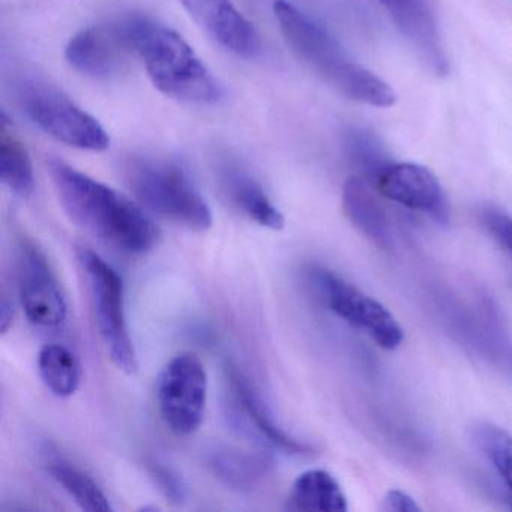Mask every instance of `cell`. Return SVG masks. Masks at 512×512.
<instances>
[{
  "label": "cell",
  "mask_w": 512,
  "mask_h": 512,
  "mask_svg": "<svg viewBox=\"0 0 512 512\" xmlns=\"http://www.w3.org/2000/svg\"><path fill=\"white\" fill-rule=\"evenodd\" d=\"M49 470L53 478L83 511H113L112 503L100 485L76 464L62 457H52L49 461Z\"/></svg>",
  "instance_id": "cell-22"
},
{
  "label": "cell",
  "mask_w": 512,
  "mask_h": 512,
  "mask_svg": "<svg viewBox=\"0 0 512 512\" xmlns=\"http://www.w3.org/2000/svg\"><path fill=\"white\" fill-rule=\"evenodd\" d=\"M287 508L292 511L346 512L349 503L334 475L323 469H311L293 482Z\"/></svg>",
  "instance_id": "cell-18"
},
{
  "label": "cell",
  "mask_w": 512,
  "mask_h": 512,
  "mask_svg": "<svg viewBox=\"0 0 512 512\" xmlns=\"http://www.w3.org/2000/svg\"><path fill=\"white\" fill-rule=\"evenodd\" d=\"M382 199L373 181L364 176H352L344 184L343 211L347 220L377 247L394 250V227Z\"/></svg>",
  "instance_id": "cell-15"
},
{
  "label": "cell",
  "mask_w": 512,
  "mask_h": 512,
  "mask_svg": "<svg viewBox=\"0 0 512 512\" xmlns=\"http://www.w3.org/2000/svg\"><path fill=\"white\" fill-rule=\"evenodd\" d=\"M148 472L167 500L175 503V505H181L185 502L187 487H185L184 479L172 467L166 466V464L157 460H149Z\"/></svg>",
  "instance_id": "cell-25"
},
{
  "label": "cell",
  "mask_w": 512,
  "mask_h": 512,
  "mask_svg": "<svg viewBox=\"0 0 512 512\" xmlns=\"http://www.w3.org/2000/svg\"><path fill=\"white\" fill-rule=\"evenodd\" d=\"M0 179L17 197L28 199L34 193L35 178L31 157L25 145L8 130L5 115L0 134Z\"/></svg>",
  "instance_id": "cell-21"
},
{
  "label": "cell",
  "mask_w": 512,
  "mask_h": 512,
  "mask_svg": "<svg viewBox=\"0 0 512 512\" xmlns=\"http://www.w3.org/2000/svg\"><path fill=\"white\" fill-rule=\"evenodd\" d=\"M79 263L88 283L95 322L109 358L118 370L136 374V349L125 316V290L121 275L103 257L88 248L79 251Z\"/></svg>",
  "instance_id": "cell-6"
},
{
  "label": "cell",
  "mask_w": 512,
  "mask_h": 512,
  "mask_svg": "<svg viewBox=\"0 0 512 512\" xmlns=\"http://www.w3.org/2000/svg\"><path fill=\"white\" fill-rule=\"evenodd\" d=\"M230 382L242 412L269 443L289 454L308 455L313 452V448L308 443L296 439L275 422L268 407L263 404L262 398L257 395L254 388H251L241 371L236 370L235 367H230Z\"/></svg>",
  "instance_id": "cell-17"
},
{
  "label": "cell",
  "mask_w": 512,
  "mask_h": 512,
  "mask_svg": "<svg viewBox=\"0 0 512 512\" xmlns=\"http://www.w3.org/2000/svg\"><path fill=\"white\" fill-rule=\"evenodd\" d=\"M452 337L512 382V341L490 299H452L442 307Z\"/></svg>",
  "instance_id": "cell-8"
},
{
  "label": "cell",
  "mask_w": 512,
  "mask_h": 512,
  "mask_svg": "<svg viewBox=\"0 0 512 512\" xmlns=\"http://www.w3.org/2000/svg\"><path fill=\"white\" fill-rule=\"evenodd\" d=\"M20 302L34 325L55 328L67 319L68 307L43 251L22 241L19 254Z\"/></svg>",
  "instance_id": "cell-11"
},
{
  "label": "cell",
  "mask_w": 512,
  "mask_h": 512,
  "mask_svg": "<svg viewBox=\"0 0 512 512\" xmlns=\"http://www.w3.org/2000/svg\"><path fill=\"white\" fill-rule=\"evenodd\" d=\"M157 401L172 433L190 436L199 430L208 401V373L196 353H179L164 365L158 376Z\"/></svg>",
  "instance_id": "cell-7"
},
{
  "label": "cell",
  "mask_w": 512,
  "mask_h": 512,
  "mask_svg": "<svg viewBox=\"0 0 512 512\" xmlns=\"http://www.w3.org/2000/svg\"><path fill=\"white\" fill-rule=\"evenodd\" d=\"M38 371L46 388L59 398L76 394L82 382L77 356L64 344H46L38 353Z\"/></svg>",
  "instance_id": "cell-20"
},
{
  "label": "cell",
  "mask_w": 512,
  "mask_h": 512,
  "mask_svg": "<svg viewBox=\"0 0 512 512\" xmlns=\"http://www.w3.org/2000/svg\"><path fill=\"white\" fill-rule=\"evenodd\" d=\"M314 283L329 310L341 320L367 334L382 349L401 346L403 328L385 305L326 269L314 271Z\"/></svg>",
  "instance_id": "cell-9"
},
{
  "label": "cell",
  "mask_w": 512,
  "mask_h": 512,
  "mask_svg": "<svg viewBox=\"0 0 512 512\" xmlns=\"http://www.w3.org/2000/svg\"><path fill=\"white\" fill-rule=\"evenodd\" d=\"M134 49L125 19L92 26L74 35L65 49L68 64L94 79H109L122 71Z\"/></svg>",
  "instance_id": "cell-12"
},
{
  "label": "cell",
  "mask_w": 512,
  "mask_h": 512,
  "mask_svg": "<svg viewBox=\"0 0 512 512\" xmlns=\"http://www.w3.org/2000/svg\"><path fill=\"white\" fill-rule=\"evenodd\" d=\"M275 19L290 49L341 95L377 109L397 103L394 89L347 56L334 35L289 0H275Z\"/></svg>",
  "instance_id": "cell-2"
},
{
  "label": "cell",
  "mask_w": 512,
  "mask_h": 512,
  "mask_svg": "<svg viewBox=\"0 0 512 512\" xmlns=\"http://www.w3.org/2000/svg\"><path fill=\"white\" fill-rule=\"evenodd\" d=\"M472 439L512 491V434L490 422H478L473 425Z\"/></svg>",
  "instance_id": "cell-24"
},
{
  "label": "cell",
  "mask_w": 512,
  "mask_h": 512,
  "mask_svg": "<svg viewBox=\"0 0 512 512\" xmlns=\"http://www.w3.org/2000/svg\"><path fill=\"white\" fill-rule=\"evenodd\" d=\"M125 23L134 53L161 94L196 106L223 100L220 83L181 35L148 17H125Z\"/></svg>",
  "instance_id": "cell-3"
},
{
  "label": "cell",
  "mask_w": 512,
  "mask_h": 512,
  "mask_svg": "<svg viewBox=\"0 0 512 512\" xmlns=\"http://www.w3.org/2000/svg\"><path fill=\"white\" fill-rule=\"evenodd\" d=\"M14 307L7 298L2 299L0 304V331L7 334L14 322Z\"/></svg>",
  "instance_id": "cell-28"
},
{
  "label": "cell",
  "mask_w": 512,
  "mask_h": 512,
  "mask_svg": "<svg viewBox=\"0 0 512 512\" xmlns=\"http://www.w3.org/2000/svg\"><path fill=\"white\" fill-rule=\"evenodd\" d=\"M373 184L383 199L391 200L403 208L428 215L437 224L446 226L451 217L448 197L436 176L413 163H389Z\"/></svg>",
  "instance_id": "cell-10"
},
{
  "label": "cell",
  "mask_w": 512,
  "mask_h": 512,
  "mask_svg": "<svg viewBox=\"0 0 512 512\" xmlns=\"http://www.w3.org/2000/svg\"><path fill=\"white\" fill-rule=\"evenodd\" d=\"M401 34L418 50L428 67L437 74L448 71L445 52L430 0H377Z\"/></svg>",
  "instance_id": "cell-14"
},
{
  "label": "cell",
  "mask_w": 512,
  "mask_h": 512,
  "mask_svg": "<svg viewBox=\"0 0 512 512\" xmlns=\"http://www.w3.org/2000/svg\"><path fill=\"white\" fill-rule=\"evenodd\" d=\"M380 509L386 512H419L421 506L406 491L389 490L383 497Z\"/></svg>",
  "instance_id": "cell-27"
},
{
  "label": "cell",
  "mask_w": 512,
  "mask_h": 512,
  "mask_svg": "<svg viewBox=\"0 0 512 512\" xmlns=\"http://www.w3.org/2000/svg\"><path fill=\"white\" fill-rule=\"evenodd\" d=\"M124 173L127 184L149 211L193 232L211 229L214 217L208 202L178 164L133 157L125 163Z\"/></svg>",
  "instance_id": "cell-4"
},
{
  "label": "cell",
  "mask_w": 512,
  "mask_h": 512,
  "mask_svg": "<svg viewBox=\"0 0 512 512\" xmlns=\"http://www.w3.org/2000/svg\"><path fill=\"white\" fill-rule=\"evenodd\" d=\"M343 145L347 160L358 170V175L370 181L392 163L379 137L364 128H349L344 133Z\"/></svg>",
  "instance_id": "cell-23"
},
{
  "label": "cell",
  "mask_w": 512,
  "mask_h": 512,
  "mask_svg": "<svg viewBox=\"0 0 512 512\" xmlns=\"http://www.w3.org/2000/svg\"><path fill=\"white\" fill-rule=\"evenodd\" d=\"M208 463L223 484L238 491L254 490L272 469L268 455L233 448L215 449Z\"/></svg>",
  "instance_id": "cell-19"
},
{
  "label": "cell",
  "mask_w": 512,
  "mask_h": 512,
  "mask_svg": "<svg viewBox=\"0 0 512 512\" xmlns=\"http://www.w3.org/2000/svg\"><path fill=\"white\" fill-rule=\"evenodd\" d=\"M220 184L224 194L239 212L259 226L269 230H281L284 217L280 209L271 202L262 185L235 163H221Z\"/></svg>",
  "instance_id": "cell-16"
},
{
  "label": "cell",
  "mask_w": 512,
  "mask_h": 512,
  "mask_svg": "<svg viewBox=\"0 0 512 512\" xmlns=\"http://www.w3.org/2000/svg\"><path fill=\"white\" fill-rule=\"evenodd\" d=\"M49 173L62 208L77 226L133 256L157 247L160 229L128 197L64 161L50 160Z\"/></svg>",
  "instance_id": "cell-1"
},
{
  "label": "cell",
  "mask_w": 512,
  "mask_h": 512,
  "mask_svg": "<svg viewBox=\"0 0 512 512\" xmlns=\"http://www.w3.org/2000/svg\"><path fill=\"white\" fill-rule=\"evenodd\" d=\"M193 22L226 52L253 59L262 50L259 34L232 0H178Z\"/></svg>",
  "instance_id": "cell-13"
},
{
  "label": "cell",
  "mask_w": 512,
  "mask_h": 512,
  "mask_svg": "<svg viewBox=\"0 0 512 512\" xmlns=\"http://www.w3.org/2000/svg\"><path fill=\"white\" fill-rule=\"evenodd\" d=\"M17 101L23 113L58 142L80 151L103 152L110 148L109 134L100 122L55 86L41 80H23L17 88Z\"/></svg>",
  "instance_id": "cell-5"
},
{
  "label": "cell",
  "mask_w": 512,
  "mask_h": 512,
  "mask_svg": "<svg viewBox=\"0 0 512 512\" xmlns=\"http://www.w3.org/2000/svg\"><path fill=\"white\" fill-rule=\"evenodd\" d=\"M482 226L491 238L508 253L512 259V215L496 208H487L481 212Z\"/></svg>",
  "instance_id": "cell-26"
}]
</instances>
